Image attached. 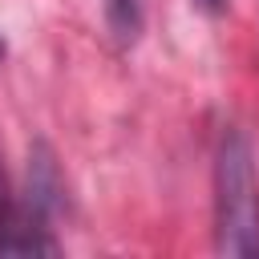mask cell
<instances>
[{"mask_svg":"<svg viewBox=\"0 0 259 259\" xmlns=\"http://www.w3.org/2000/svg\"><path fill=\"white\" fill-rule=\"evenodd\" d=\"M214 251L235 259L259 255V178L251 138L227 125L214 146Z\"/></svg>","mask_w":259,"mask_h":259,"instance_id":"obj_1","label":"cell"},{"mask_svg":"<svg viewBox=\"0 0 259 259\" xmlns=\"http://www.w3.org/2000/svg\"><path fill=\"white\" fill-rule=\"evenodd\" d=\"M57 251H61V243L53 239L49 219L36 214L8 186L4 154H0V255H57Z\"/></svg>","mask_w":259,"mask_h":259,"instance_id":"obj_2","label":"cell"},{"mask_svg":"<svg viewBox=\"0 0 259 259\" xmlns=\"http://www.w3.org/2000/svg\"><path fill=\"white\" fill-rule=\"evenodd\" d=\"M24 202L45 214L49 223L65 210L69 194H65V178H61V166H57V154L49 142H32L28 146V186H24Z\"/></svg>","mask_w":259,"mask_h":259,"instance_id":"obj_3","label":"cell"},{"mask_svg":"<svg viewBox=\"0 0 259 259\" xmlns=\"http://www.w3.org/2000/svg\"><path fill=\"white\" fill-rule=\"evenodd\" d=\"M105 24L117 45H134L146 24V0H105Z\"/></svg>","mask_w":259,"mask_h":259,"instance_id":"obj_4","label":"cell"},{"mask_svg":"<svg viewBox=\"0 0 259 259\" xmlns=\"http://www.w3.org/2000/svg\"><path fill=\"white\" fill-rule=\"evenodd\" d=\"M190 4H194L202 16H223V12H227V0H190Z\"/></svg>","mask_w":259,"mask_h":259,"instance_id":"obj_5","label":"cell"}]
</instances>
